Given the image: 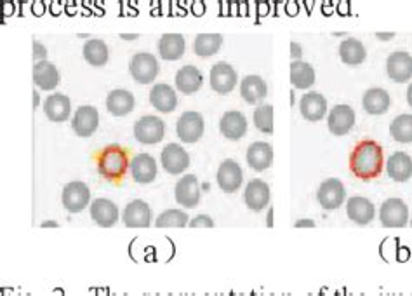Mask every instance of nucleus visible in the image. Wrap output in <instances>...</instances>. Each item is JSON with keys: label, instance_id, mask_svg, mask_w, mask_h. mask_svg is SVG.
Segmentation results:
<instances>
[{"label": "nucleus", "instance_id": "nucleus-19", "mask_svg": "<svg viewBox=\"0 0 412 296\" xmlns=\"http://www.w3.org/2000/svg\"><path fill=\"white\" fill-rule=\"evenodd\" d=\"M299 110L307 121L316 122L327 113V100L319 93H307L301 98Z\"/></svg>", "mask_w": 412, "mask_h": 296}, {"label": "nucleus", "instance_id": "nucleus-46", "mask_svg": "<svg viewBox=\"0 0 412 296\" xmlns=\"http://www.w3.org/2000/svg\"><path fill=\"white\" fill-rule=\"evenodd\" d=\"M272 218H273V209H270V213H268V227H272V225H273Z\"/></svg>", "mask_w": 412, "mask_h": 296}, {"label": "nucleus", "instance_id": "nucleus-40", "mask_svg": "<svg viewBox=\"0 0 412 296\" xmlns=\"http://www.w3.org/2000/svg\"><path fill=\"white\" fill-rule=\"evenodd\" d=\"M190 227L192 228H212L214 222L211 220V216L199 215L197 218H193L192 222H190Z\"/></svg>", "mask_w": 412, "mask_h": 296}, {"label": "nucleus", "instance_id": "nucleus-18", "mask_svg": "<svg viewBox=\"0 0 412 296\" xmlns=\"http://www.w3.org/2000/svg\"><path fill=\"white\" fill-rule=\"evenodd\" d=\"M130 173H133L134 181H138V183H152L157 176L155 159L148 153H138L130 163Z\"/></svg>", "mask_w": 412, "mask_h": 296}, {"label": "nucleus", "instance_id": "nucleus-34", "mask_svg": "<svg viewBox=\"0 0 412 296\" xmlns=\"http://www.w3.org/2000/svg\"><path fill=\"white\" fill-rule=\"evenodd\" d=\"M339 56L346 65H360L366 59V47L356 39H346L339 46Z\"/></svg>", "mask_w": 412, "mask_h": 296}, {"label": "nucleus", "instance_id": "nucleus-29", "mask_svg": "<svg viewBox=\"0 0 412 296\" xmlns=\"http://www.w3.org/2000/svg\"><path fill=\"white\" fill-rule=\"evenodd\" d=\"M267 82L259 75H247L240 84V94L247 103L256 105L267 98Z\"/></svg>", "mask_w": 412, "mask_h": 296}, {"label": "nucleus", "instance_id": "nucleus-39", "mask_svg": "<svg viewBox=\"0 0 412 296\" xmlns=\"http://www.w3.org/2000/svg\"><path fill=\"white\" fill-rule=\"evenodd\" d=\"M254 126L264 134H273V106L263 105L254 110Z\"/></svg>", "mask_w": 412, "mask_h": 296}, {"label": "nucleus", "instance_id": "nucleus-21", "mask_svg": "<svg viewBox=\"0 0 412 296\" xmlns=\"http://www.w3.org/2000/svg\"><path fill=\"white\" fill-rule=\"evenodd\" d=\"M174 81H176V88L180 93L193 94L202 88V84H204V75H202V72L197 66L186 65L183 68L177 70Z\"/></svg>", "mask_w": 412, "mask_h": 296}, {"label": "nucleus", "instance_id": "nucleus-35", "mask_svg": "<svg viewBox=\"0 0 412 296\" xmlns=\"http://www.w3.org/2000/svg\"><path fill=\"white\" fill-rule=\"evenodd\" d=\"M221 44H223V37L220 34H200L197 35L193 49H195L197 56L209 58L220 51Z\"/></svg>", "mask_w": 412, "mask_h": 296}, {"label": "nucleus", "instance_id": "nucleus-33", "mask_svg": "<svg viewBox=\"0 0 412 296\" xmlns=\"http://www.w3.org/2000/svg\"><path fill=\"white\" fill-rule=\"evenodd\" d=\"M291 82L296 89H308L315 84V68L310 63L292 61Z\"/></svg>", "mask_w": 412, "mask_h": 296}, {"label": "nucleus", "instance_id": "nucleus-24", "mask_svg": "<svg viewBox=\"0 0 412 296\" xmlns=\"http://www.w3.org/2000/svg\"><path fill=\"white\" fill-rule=\"evenodd\" d=\"M348 218L356 225H367L374 218V204L366 197H351L346 204Z\"/></svg>", "mask_w": 412, "mask_h": 296}, {"label": "nucleus", "instance_id": "nucleus-7", "mask_svg": "<svg viewBox=\"0 0 412 296\" xmlns=\"http://www.w3.org/2000/svg\"><path fill=\"white\" fill-rule=\"evenodd\" d=\"M316 199H319L320 206L324 209H338L344 203V199H346L344 185L338 178H329V180L320 185Z\"/></svg>", "mask_w": 412, "mask_h": 296}, {"label": "nucleus", "instance_id": "nucleus-14", "mask_svg": "<svg viewBox=\"0 0 412 296\" xmlns=\"http://www.w3.org/2000/svg\"><path fill=\"white\" fill-rule=\"evenodd\" d=\"M386 72L388 77L393 82H407L412 78V56L409 53L397 51L388 56L386 61Z\"/></svg>", "mask_w": 412, "mask_h": 296}, {"label": "nucleus", "instance_id": "nucleus-22", "mask_svg": "<svg viewBox=\"0 0 412 296\" xmlns=\"http://www.w3.org/2000/svg\"><path fill=\"white\" fill-rule=\"evenodd\" d=\"M150 103L162 113H171L177 105L176 91L168 84H157L150 91Z\"/></svg>", "mask_w": 412, "mask_h": 296}, {"label": "nucleus", "instance_id": "nucleus-37", "mask_svg": "<svg viewBox=\"0 0 412 296\" xmlns=\"http://www.w3.org/2000/svg\"><path fill=\"white\" fill-rule=\"evenodd\" d=\"M390 133L393 140L400 143H412V116L411 113H402L395 117L390 126Z\"/></svg>", "mask_w": 412, "mask_h": 296}, {"label": "nucleus", "instance_id": "nucleus-43", "mask_svg": "<svg viewBox=\"0 0 412 296\" xmlns=\"http://www.w3.org/2000/svg\"><path fill=\"white\" fill-rule=\"evenodd\" d=\"M292 56H301V53H303V51H299V46L298 44H292Z\"/></svg>", "mask_w": 412, "mask_h": 296}, {"label": "nucleus", "instance_id": "nucleus-28", "mask_svg": "<svg viewBox=\"0 0 412 296\" xmlns=\"http://www.w3.org/2000/svg\"><path fill=\"white\" fill-rule=\"evenodd\" d=\"M43 112L53 122H65L70 117L71 103L70 98L65 94H51L46 101H43Z\"/></svg>", "mask_w": 412, "mask_h": 296}, {"label": "nucleus", "instance_id": "nucleus-23", "mask_svg": "<svg viewBox=\"0 0 412 296\" xmlns=\"http://www.w3.org/2000/svg\"><path fill=\"white\" fill-rule=\"evenodd\" d=\"M220 131L228 140H240L247 133V118L240 112H227L221 117Z\"/></svg>", "mask_w": 412, "mask_h": 296}, {"label": "nucleus", "instance_id": "nucleus-1", "mask_svg": "<svg viewBox=\"0 0 412 296\" xmlns=\"http://www.w3.org/2000/svg\"><path fill=\"white\" fill-rule=\"evenodd\" d=\"M384 165L381 145L372 140H364L354 148L350 155L351 173L360 180H372L381 175Z\"/></svg>", "mask_w": 412, "mask_h": 296}, {"label": "nucleus", "instance_id": "nucleus-45", "mask_svg": "<svg viewBox=\"0 0 412 296\" xmlns=\"http://www.w3.org/2000/svg\"><path fill=\"white\" fill-rule=\"evenodd\" d=\"M378 37L381 39V41H388V39L393 37V34H378Z\"/></svg>", "mask_w": 412, "mask_h": 296}, {"label": "nucleus", "instance_id": "nucleus-2", "mask_svg": "<svg viewBox=\"0 0 412 296\" xmlns=\"http://www.w3.org/2000/svg\"><path fill=\"white\" fill-rule=\"evenodd\" d=\"M128 153L120 147L113 145V147L105 148L101 152L100 159H98V171L101 176L110 178V180H117V178L124 176L128 171Z\"/></svg>", "mask_w": 412, "mask_h": 296}, {"label": "nucleus", "instance_id": "nucleus-25", "mask_svg": "<svg viewBox=\"0 0 412 296\" xmlns=\"http://www.w3.org/2000/svg\"><path fill=\"white\" fill-rule=\"evenodd\" d=\"M273 163V148L267 141H256L247 150V164L254 171H264Z\"/></svg>", "mask_w": 412, "mask_h": 296}, {"label": "nucleus", "instance_id": "nucleus-9", "mask_svg": "<svg viewBox=\"0 0 412 296\" xmlns=\"http://www.w3.org/2000/svg\"><path fill=\"white\" fill-rule=\"evenodd\" d=\"M162 168L169 173V175H181L188 169L190 155L183 147L176 143H169L168 147L162 150Z\"/></svg>", "mask_w": 412, "mask_h": 296}, {"label": "nucleus", "instance_id": "nucleus-27", "mask_svg": "<svg viewBox=\"0 0 412 296\" xmlns=\"http://www.w3.org/2000/svg\"><path fill=\"white\" fill-rule=\"evenodd\" d=\"M106 108L115 117H124L134 110V94L125 89H115L106 98Z\"/></svg>", "mask_w": 412, "mask_h": 296}, {"label": "nucleus", "instance_id": "nucleus-32", "mask_svg": "<svg viewBox=\"0 0 412 296\" xmlns=\"http://www.w3.org/2000/svg\"><path fill=\"white\" fill-rule=\"evenodd\" d=\"M362 105L364 110L371 116H381V113H386L388 108H390V94L384 89H369L362 98Z\"/></svg>", "mask_w": 412, "mask_h": 296}, {"label": "nucleus", "instance_id": "nucleus-16", "mask_svg": "<svg viewBox=\"0 0 412 296\" xmlns=\"http://www.w3.org/2000/svg\"><path fill=\"white\" fill-rule=\"evenodd\" d=\"M174 197H176V203L183 208H195L200 200V188L197 178L192 175L181 178L174 188Z\"/></svg>", "mask_w": 412, "mask_h": 296}, {"label": "nucleus", "instance_id": "nucleus-20", "mask_svg": "<svg viewBox=\"0 0 412 296\" xmlns=\"http://www.w3.org/2000/svg\"><path fill=\"white\" fill-rule=\"evenodd\" d=\"M91 218L100 227L110 228L118 222V208L108 199H96L91 204Z\"/></svg>", "mask_w": 412, "mask_h": 296}, {"label": "nucleus", "instance_id": "nucleus-12", "mask_svg": "<svg viewBox=\"0 0 412 296\" xmlns=\"http://www.w3.org/2000/svg\"><path fill=\"white\" fill-rule=\"evenodd\" d=\"M98 126H100V113H98V110L94 108V106L89 105L81 106V108L75 112L73 118H71V128L82 138L91 136V134L96 131Z\"/></svg>", "mask_w": 412, "mask_h": 296}, {"label": "nucleus", "instance_id": "nucleus-47", "mask_svg": "<svg viewBox=\"0 0 412 296\" xmlns=\"http://www.w3.org/2000/svg\"><path fill=\"white\" fill-rule=\"evenodd\" d=\"M136 37H138V35H122V39H129V41H130V39H136Z\"/></svg>", "mask_w": 412, "mask_h": 296}, {"label": "nucleus", "instance_id": "nucleus-6", "mask_svg": "<svg viewBox=\"0 0 412 296\" xmlns=\"http://www.w3.org/2000/svg\"><path fill=\"white\" fill-rule=\"evenodd\" d=\"M204 117L197 112H185L176 124V133L185 143H195L204 134Z\"/></svg>", "mask_w": 412, "mask_h": 296}, {"label": "nucleus", "instance_id": "nucleus-30", "mask_svg": "<svg viewBox=\"0 0 412 296\" xmlns=\"http://www.w3.org/2000/svg\"><path fill=\"white\" fill-rule=\"evenodd\" d=\"M158 54L165 61H176L185 54V39L180 34H165L158 41Z\"/></svg>", "mask_w": 412, "mask_h": 296}, {"label": "nucleus", "instance_id": "nucleus-44", "mask_svg": "<svg viewBox=\"0 0 412 296\" xmlns=\"http://www.w3.org/2000/svg\"><path fill=\"white\" fill-rule=\"evenodd\" d=\"M407 103L412 106V84L407 88Z\"/></svg>", "mask_w": 412, "mask_h": 296}, {"label": "nucleus", "instance_id": "nucleus-10", "mask_svg": "<svg viewBox=\"0 0 412 296\" xmlns=\"http://www.w3.org/2000/svg\"><path fill=\"white\" fill-rule=\"evenodd\" d=\"M217 185L223 192L233 193L240 188L242 181H244V173H242V168L235 160L227 159L221 163L220 168H217Z\"/></svg>", "mask_w": 412, "mask_h": 296}, {"label": "nucleus", "instance_id": "nucleus-5", "mask_svg": "<svg viewBox=\"0 0 412 296\" xmlns=\"http://www.w3.org/2000/svg\"><path fill=\"white\" fill-rule=\"evenodd\" d=\"M129 72L134 77V81L140 82V84H150V82L155 81L158 73L157 58L148 53L136 54V56L130 59Z\"/></svg>", "mask_w": 412, "mask_h": 296}, {"label": "nucleus", "instance_id": "nucleus-4", "mask_svg": "<svg viewBox=\"0 0 412 296\" xmlns=\"http://www.w3.org/2000/svg\"><path fill=\"white\" fill-rule=\"evenodd\" d=\"M379 218H381L383 227L402 228L409 222V209L402 199L391 197V199L384 200L381 211H379Z\"/></svg>", "mask_w": 412, "mask_h": 296}, {"label": "nucleus", "instance_id": "nucleus-11", "mask_svg": "<svg viewBox=\"0 0 412 296\" xmlns=\"http://www.w3.org/2000/svg\"><path fill=\"white\" fill-rule=\"evenodd\" d=\"M237 77L235 68L232 65H228L227 61H220L211 68V88L220 94H228L232 93L233 88L237 86Z\"/></svg>", "mask_w": 412, "mask_h": 296}, {"label": "nucleus", "instance_id": "nucleus-42", "mask_svg": "<svg viewBox=\"0 0 412 296\" xmlns=\"http://www.w3.org/2000/svg\"><path fill=\"white\" fill-rule=\"evenodd\" d=\"M296 227H298V228H301V227L313 228V227H315V222H311V220H299V222H296Z\"/></svg>", "mask_w": 412, "mask_h": 296}, {"label": "nucleus", "instance_id": "nucleus-15", "mask_svg": "<svg viewBox=\"0 0 412 296\" xmlns=\"http://www.w3.org/2000/svg\"><path fill=\"white\" fill-rule=\"evenodd\" d=\"M329 131L336 136H343V134L350 133V129L355 126V112L351 106L338 105L329 113Z\"/></svg>", "mask_w": 412, "mask_h": 296}, {"label": "nucleus", "instance_id": "nucleus-3", "mask_svg": "<svg viewBox=\"0 0 412 296\" xmlns=\"http://www.w3.org/2000/svg\"><path fill=\"white\" fill-rule=\"evenodd\" d=\"M165 126L164 121L155 116H145L134 124V136L140 143L145 145H155L158 141L164 140L165 136Z\"/></svg>", "mask_w": 412, "mask_h": 296}, {"label": "nucleus", "instance_id": "nucleus-8", "mask_svg": "<svg viewBox=\"0 0 412 296\" xmlns=\"http://www.w3.org/2000/svg\"><path fill=\"white\" fill-rule=\"evenodd\" d=\"M63 206L68 209L70 213H81L84 211L91 200V192L86 183L82 181H71L63 190Z\"/></svg>", "mask_w": 412, "mask_h": 296}, {"label": "nucleus", "instance_id": "nucleus-31", "mask_svg": "<svg viewBox=\"0 0 412 296\" xmlns=\"http://www.w3.org/2000/svg\"><path fill=\"white\" fill-rule=\"evenodd\" d=\"M34 82L42 91H53L59 84L58 68L49 61H41L34 65Z\"/></svg>", "mask_w": 412, "mask_h": 296}, {"label": "nucleus", "instance_id": "nucleus-17", "mask_svg": "<svg viewBox=\"0 0 412 296\" xmlns=\"http://www.w3.org/2000/svg\"><path fill=\"white\" fill-rule=\"evenodd\" d=\"M244 203L252 211H261L270 204V187L261 180L249 181L244 192Z\"/></svg>", "mask_w": 412, "mask_h": 296}, {"label": "nucleus", "instance_id": "nucleus-36", "mask_svg": "<svg viewBox=\"0 0 412 296\" xmlns=\"http://www.w3.org/2000/svg\"><path fill=\"white\" fill-rule=\"evenodd\" d=\"M84 58L93 66L106 65V61H108V47L100 39L87 41L84 46Z\"/></svg>", "mask_w": 412, "mask_h": 296}, {"label": "nucleus", "instance_id": "nucleus-38", "mask_svg": "<svg viewBox=\"0 0 412 296\" xmlns=\"http://www.w3.org/2000/svg\"><path fill=\"white\" fill-rule=\"evenodd\" d=\"M155 225L158 228H183L188 225V215L181 209H168L160 213Z\"/></svg>", "mask_w": 412, "mask_h": 296}, {"label": "nucleus", "instance_id": "nucleus-26", "mask_svg": "<svg viewBox=\"0 0 412 296\" xmlns=\"http://www.w3.org/2000/svg\"><path fill=\"white\" fill-rule=\"evenodd\" d=\"M386 171L388 176L393 181H403L411 180L412 176V159L411 155H407L406 152H395L393 155H390L386 164Z\"/></svg>", "mask_w": 412, "mask_h": 296}, {"label": "nucleus", "instance_id": "nucleus-41", "mask_svg": "<svg viewBox=\"0 0 412 296\" xmlns=\"http://www.w3.org/2000/svg\"><path fill=\"white\" fill-rule=\"evenodd\" d=\"M47 56V51H46V47H43L41 42H34V59H35V63H41L46 59Z\"/></svg>", "mask_w": 412, "mask_h": 296}, {"label": "nucleus", "instance_id": "nucleus-13", "mask_svg": "<svg viewBox=\"0 0 412 296\" xmlns=\"http://www.w3.org/2000/svg\"><path fill=\"white\" fill-rule=\"evenodd\" d=\"M122 220L128 228H148L152 223V209L145 200L136 199L125 206Z\"/></svg>", "mask_w": 412, "mask_h": 296}]
</instances>
